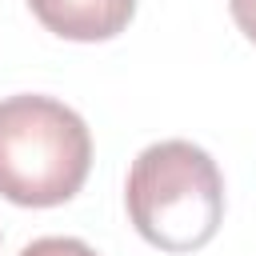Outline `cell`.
Listing matches in <instances>:
<instances>
[{"instance_id": "5b68a950", "label": "cell", "mask_w": 256, "mask_h": 256, "mask_svg": "<svg viewBox=\"0 0 256 256\" xmlns=\"http://www.w3.org/2000/svg\"><path fill=\"white\" fill-rule=\"evenodd\" d=\"M228 8H232V20H236V28L256 44V0H228Z\"/></svg>"}, {"instance_id": "7a4b0ae2", "label": "cell", "mask_w": 256, "mask_h": 256, "mask_svg": "<svg viewBox=\"0 0 256 256\" xmlns=\"http://www.w3.org/2000/svg\"><path fill=\"white\" fill-rule=\"evenodd\" d=\"M92 168L88 124L52 96L0 100V196L20 208L72 200Z\"/></svg>"}, {"instance_id": "277c9868", "label": "cell", "mask_w": 256, "mask_h": 256, "mask_svg": "<svg viewBox=\"0 0 256 256\" xmlns=\"http://www.w3.org/2000/svg\"><path fill=\"white\" fill-rule=\"evenodd\" d=\"M20 256H100L92 244H84V240H76V236H40V240H32Z\"/></svg>"}, {"instance_id": "3957f363", "label": "cell", "mask_w": 256, "mask_h": 256, "mask_svg": "<svg viewBox=\"0 0 256 256\" xmlns=\"http://www.w3.org/2000/svg\"><path fill=\"white\" fill-rule=\"evenodd\" d=\"M36 20L64 40H112L128 28L136 0H28Z\"/></svg>"}, {"instance_id": "6da1fadb", "label": "cell", "mask_w": 256, "mask_h": 256, "mask_svg": "<svg viewBox=\"0 0 256 256\" xmlns=\"http://www.w3.org/2000/svg\"><path fill=\"white\" fill-rule=\"evenodd\" d=\"M124 204L136 232L152 248L196 252L224 220V180L200 144L160 140L132 160Z\"/></svg>"}]
</instances>
